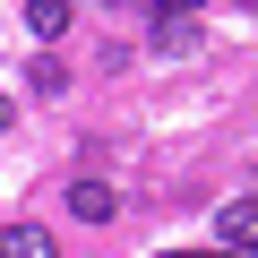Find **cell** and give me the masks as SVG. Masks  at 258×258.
I'll return each instance as SVG.
<instances>
[{
  "mask_svg": "<svg viewBox=\"0 0 258 258\" xmlns=\"http://www.w3.org/2000/svg\"><path fill=\"white\" fill-rule=\"evenodd\" d=\"M0 258H60L52 224H0Z\"/></svg>",
  "mask_w": 258,
  "mask_h": 258,
  "instance_id": "6da1fadb",
  "label": "cell"
},
{
  "mask_svg": "<svg viewBox=\"0 0 258 258\" xmlns=\"http://www.w3.org/2000/svg\"><path fill=\"white\" fill-rule=\"evenodd\" d=\"M69 215H78V224H112V215H120V198H112L103 181H69Z\"/></svg>",
  "mask_w": 258,
  "mask_h": 258,
  "instance_id": "7a4b0ae2",
  "label": "cell"
},
{
  "mask_svg": "<svg viewBox=\"0 0 258 258\" xmlns=\"http://www.w3.org/2000/svg\"><path fill=\"white\" fill-rule=\"evenodd\" d=\"M215 232H224L232 249H249V241H258V198H232V207L215 215Z\"/></svg>",
  "mask_w": 258,
  "mask_h": 258,
  "instance_id": "3957f363",
  "label": "cell"
},
{
  "mask_svg": "<svg viewBox=\"0 0 258 258\" xmlns=\"http://www.w3.org/2000/svg\"><path fill=\"white\" fill-rule=\"evenodd\" d=\"M26 26L52 43V35H69V0H26Z\"/></svg>",
  "mask_w": 258,
  "mask_h": 258,
  "instance_id": "277c9868",
  "label": "cell"
},
{
  "mask_svg": "<svg viewBox=\"0 0 258 258\" xmlns=\"http://www.w3.org/2000/svg\"><path fill=\"white\" fill-rule=\"evenodd\" d=\"M26 86H43V95H60V86H69V69H60V52H35V69H26Z\"/></svg>",
  "mask_w": 258,
  "mask_h": 258,
  "instance_id": "5b68a950",
  "label": "cell"
},
{
  "mask_svg": "<svg viewBox=\"0 0 258 258\" xmlns=\"http://www.w3.org/2000/svg\"><path fill=\"white\" fill-rule=\"evenodd\" d=\"M198 9H207V0H155V18H164V26H189Z\"/></svg>",
  "mask_w": 258,
  "mask_h": 258,
  "instance_id": "8992f818",
  "label": "cell"
},
{
  "mask_svg": "<svg viewBox=\"0 0 258 258\" xmlns=\"http://www.w3.org/2000/svg\"><path fill=\"white\" fill-rule=\"evenodd\" d=\"M164 258H224V249H164Z\"/></svg>",
  "mask_w": 258,
  "mask_h": 258,
  "instance_id": "52a82bcc",
  "label": "cell"
},
{
  "mask_svg": "<svg viewBox=\"0 0 258 258\" xmlns=\"http://www.w3.org/2000/svg\"><path fill=\"white\" fill-rule=\"evenodd\" d=\"M69 9H78V0H69ZM95 9H129V0H95Z\"/></svg>",
  "mask_w": 258,
  "mask_h": 258,
  "instance_id": "ba28073f",
  "label": "cell"
},
{
  "mask_svg": "<svg viewBox=\"0 0 258 258\" xmlns=\"http://www.w3.org/2000/svg\"><path fill=\"white\" fill-rule=\"evenodd\" d=\"M224 258H258V241H249V249H224Z\"/></svg>",
  "mask_w": 258,
  "mask_h": 258,
  "instance_id": "9c48e42d",
  "label": "cell"
},
{
  "mask_svg": "<svg viewBox=\"0 0 258 258\" xmlns=\"http://www.w3.org/2000/svg\"><path fill=\"white\" fill-rule=\"evenodd\" d=\"M0 129H9V103H0Z\"/></svg>",
  "mask_w": 258,
  "mask_h": 258,
  "instance_id": "30bf717a",
  "label": "cell"
},
{
  "mask_svg": "<svg viewBox=\"0 0 258 258\" xmlns=\"http://www.w3.org/2000/svg\"><path fill=\"white\" fill-rule=\"evenodd\" d=\"M249 9H258V0H249Z\"/></svg>",
  "mask_w": 258,
  "mask_h": 258,
  "instance_id": "8fae6325",
  "label": "cell"
}]
</instances>
